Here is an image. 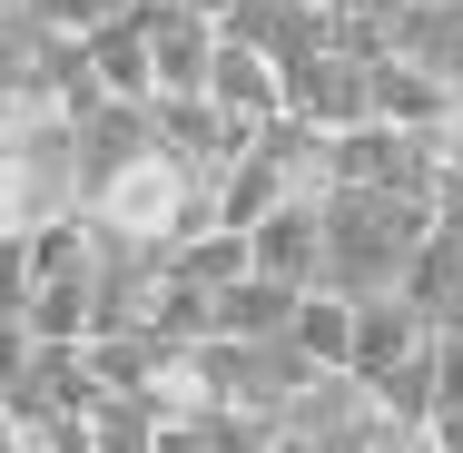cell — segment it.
Wrapping results in <instances>:
<instances>
[{
  "instance_id": "7c38bea8",
  "label": "cell",
  "mask_w": 463,
  "mask_h": 453,
  "mask_svg": "<svg viewBox=\"0 0 463 453\" xmlns=\"http://www.w3.org/2000/svg\"><path fill=\"white\" fill-rule=\"evenodd\" d=\"M434 453H463V404H444V414H434Z\"/></svg>"
},
{
  "instance_id": "7a4b0ae2",
  "label": "cell",
  "mask_w": 463,
  "mask_h": 453,
  "mask_svg": "<svg viewBox=\"0 0 463 453\" xmlns=\"http://www.w3.org/2000/svg\"><path fill=\"white\" fill-rule=\"evenodd\" d=\"M434 217H444L434 197L335 178V197H326V286H345V296H384V286H404L414 247L434 237Z\"/></svg>"
},
{
  "instance_id": "4fadbf2b",
  "label": "cell",
  "mask_w": 463,
  "mask_h": 453,
  "mask_svg": "<svg viewBox=\"0 0 463 453\" xmlns=\"http://www.w3.org/2000/svg\"><path fill=\"white\" fill-rule=\"evenodd\" d=\"M434 326H444V335H463V286L444 296V316H434Z\"/></svg>"
},
{
  "instance_id": "277c9868",
  "label": "cell",
  "mask_w": 463,
  "mask_h": 453,
  "mask_svg": "<svg viewBox=\"0 0 463 453\" xmlns=\"http://www.w3.org/2000/svg\"><path fill=\"white\" fill-rule=\"evenodd\" d=\"M247 237H257V267H267V276L326 286V197H286V207H267Z\"/></svg>"
},
{
  "instance_id": "8992f818",
  "label": "cell",
  "mask_w": 463,
  "mask_h": 453,
  "mask_svg": "<svg viewBox=\"0 0 463 453\" xmlns=\"http://www.w3.org/2000/svg\"><path fill=\"white\" fill-rule=\"evenodd\" d=\"M207 99L267 128V118H286V60H277V50H257V40H217V70H207Z\"/></svg>"
},
{
  "instance_id": "6da1fadb",
  "label": "cell",
  "mask_w": 463,
  "mask_h": 453,
  "mask_svg": "<svg viewBox=\"0 0 463 453\" xmlns=\"http://www.w3.org/2000/svg\"><path fill=\"white\" fill-rule=\"evenodd\" d=\"M70 207H90L80 109L70 99H10V118H0V217H10V237L70 217Z\"/></svg>"
},
{
  "instance_id": "8fae6325",
  "label": "cell",
  "mask_w": 463,
  "mask_h": 453,
  "mask_svg": "<svg viewBox=\"0 0 463 453\" xmlns=\"http://www.w3.org/2000/svg\"><path fill=\"white\" fill-rule=\"evenodd\" d=\"M434 148H444V168L463 178V90H454V109H444V128H434Z\"/></svg>"
},
{
  "instance_id": "52a82bcc",
  "label": "cell",
  "mask_w": 463,
  "mask_h": 453,
  "mask_svg": "<svg viewBox=\"0 0 463 453\" xmlns=\"http://www.w3.org/2000/svg\"><path fill=\"white\" fill-rule=\"evenodd\" d=\"M296 306H306V286L247 267L237 286H217V335H296Z\"/></svg>"
},
{
  "instance_id": "30bf717a",
  "label": "cell",
  "mask_w": 463,
  "mask_h": 453,
  "mask_svg": "<svg viewBox=\"0 0 463 453\" xmlns=\"http://www.w3.org/2000/svg\"><path fill=\"white\" fill-rule=\"evenodd\" d=\"M40 10H50L60 30H109V20H128L138 0H40Z\"/></svg>"
},
{
  "instance_id": "3957f363",
  "label": "cell",
  "mask_w": 463,
  "mask_h": 453,
  "mask_svg": "<svg viewBox=\"0 0 463 453\" xmlns=\"http://www.w3.org/2000/svg\"><path fill=\"white\" fill-rule=\"evenodd\" d=\"M286 109H306V118H326V128L374 118V50H355V40L335 30L326 50H306V60L286 70Z\"/></svg>"
},
{
  "instance_id": "9c48e42d",
  "label": "cell",
  "mask_w": 463,
  "mask_h": 453,
  "mask_svg": "<svg viewBox=\"0 0 463 453\" xmlns=\"http://www.w3.org/2000/svg\"><path fill=\"white\" fill-rule=\"evenodd\" d=\"M454 286H463V237L434 217V237H424V247H414V267H404V296L444 316V296H454Z\"/></svg>"
},
{
  "instance_id": "5bb4252c",
  "label": "cell",
  "mask_w": 463,
  "mask_h": 453,
  "mask_svg": "<svg viewBox=\"0 0 463 453\" xmlns=\"http://www.w3.org/2000/svg\"><path fill=\"white\" fill-rule=\"evenodd\" d=\"M444 227H454V237H463V178L444 187Z\"/></svg>"
},
{
  "instance_id": "ba28073f",
  "label": "cell",
  "mask_w": 463,
  "mask_h": 453,
  "mask_svg": "<svg viewBox=\"0 0 463 453\" xmlns=\"http://www.w3.org/2000/svg\"><path fill=\"white\" fill-rule=\"evenodd\" d=\"M296 345L316 364H345L355 355V296L345 286H306V306H296Z\"/></svg>"
},
{
  "instance_id": "9a60e30c",
  "label": "cell",
  "mask_w": 463,
  "mask_h": 453,
  "mask_svg": "<svg viewBox=\"0 0 463 453\" xmlns=\"http://www.w3.org/2000/svg\"><path fill=\"white\" fill-rule=\"evenodd\" d=\"M316 10H335V20H345V10H355V0H316Z\"/></svg>"
},
{
  "instance_id": "5b68a950",
  "label": "cell",
  "mask_w": 463,
  "mask_h": 453,
  "mask_svg": "<svg viewBox=\"0 0 463 453\" xmlns=\"http://www.w3.org/2000/svg\"><path fill=\"white\" fill-rule=\"evenodd\" d=\"M217 20L207 10H187V0H148V50H158V90H207V70H217Z\"/></svg>"
}]
</instances>
